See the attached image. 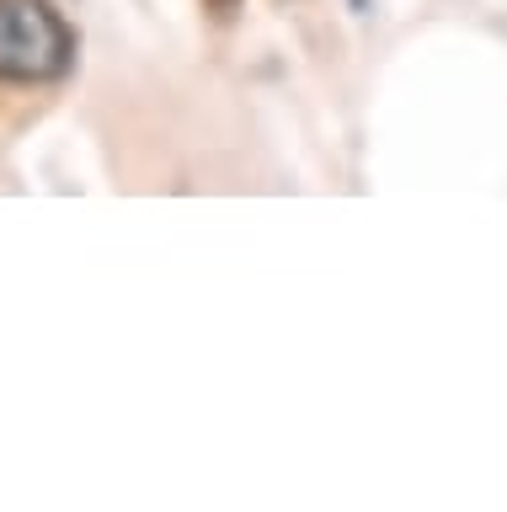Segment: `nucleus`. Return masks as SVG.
Returning <instances> with one entry per match:
<instances>
[{"mask_svg": "<svg viewBox=\"0 0 507 512\" xmlns=\"http://www.w3.org/2000/svg\"><path fill=\"white\" fill-rule=\"evenodd\" d=\"M75 70V27L54 0H0V80L54 86Z\"/></svg>", "mask_w": 507, "mask_h": 512, "instance_id": "f257e3e1", "label": "nucleus"}, {"mask_svg": "<svg viewBox=\"0 0 507 512\" xmlns=\"http://www.w3.org/2000/svg\"><path fill=\"white\" fill-rule=\"evenodd\" d=\"M203 11H214L219 22H230V16L241 11V0H203Z\"/></svg>", "mask_w": 507, "mask_h": 512, "instance_id": "f03ea898", "label": "nucleus"}, {"mask_svg": "<svg viewBox=\"0 0 507 512\" xmlns=\"http://www.w3.org/2000/svg\"><path fill=\"white\" fill-rule=\"evenodd\" d=\"M347 6H353L358 16H369V11H374V0H347Z\"/></svg>", "mask_w": 507, "mask_h": 512, "instance_id": "7ed1b4c3", "label": "nucleus"}]
</instances>
